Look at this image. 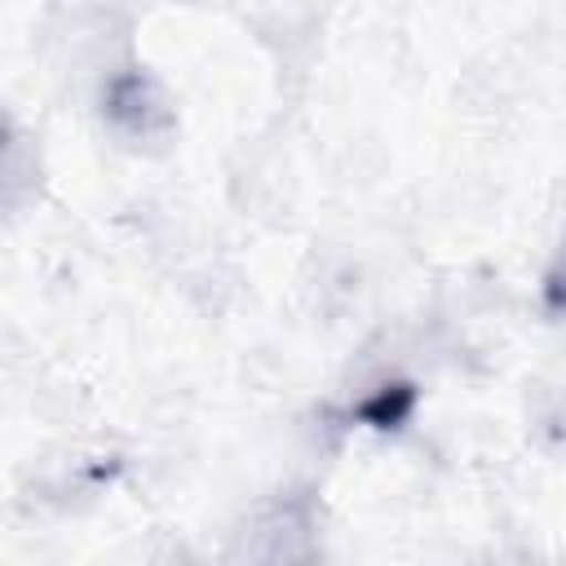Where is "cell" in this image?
<instances>
[{"mask_svg": "<svg viewBox=\"0 0 566 566\" xmlns=\"http://www.w3.org/2000/svg\"><path fill=\"white\" fill-rule=\"evenodd\" d=\"M102 115L111 124V133L124 146H159L172 133V106L168 93L159 88L155 75L146 71H115L106 80V97H102Z\"/></svg>", "mask_w": 566, "mask_h": 566, "instance_id": "6da1fadb", "label": "cell"}, {"mask_svg": "<svg viewBox=\"0 0 566 566\" xmlns=\"http://www.w3.org/2000/svg\"><path fill=\"white\" fill-rule=\"evenodd\" d=\"M243 553L256 562H296L314 553L310 539V504L305 500H283L261 522L252 526V539H243Z\"/></svg>", "mask_w": 566, "mask_h": 566, "instance_id": "7a4b0ae2", "label": "cell"}, {"mask_svg": "<svg viewBox=\"0 0 566 566\" xmlns=\"http://www.w3.org/2000/svg\"><path fill=\"white\" fill-rule=\"evenodd\" d=\"M544 296H548V310L553 314H566V248H562V256L553 261V270L544 279Z\"/></svg>", "mask_w": 566, "mask_h": 566, "instance_id": "3957f363", "label": "cell"}]
</instances>
